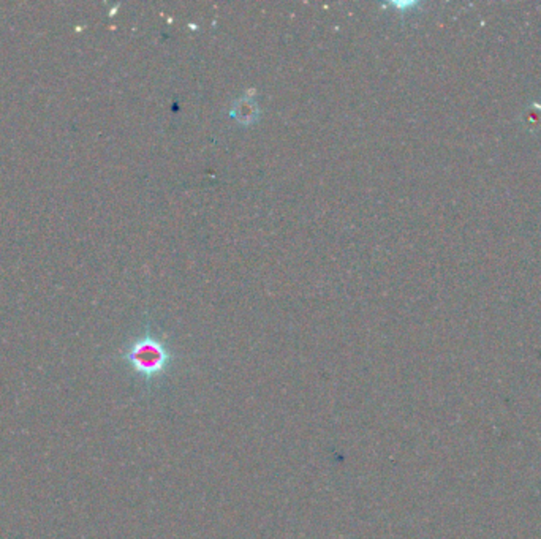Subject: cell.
<instances>
[{"mask_svg": "<svg viewBox=\"0 0 541 539\" xmlns=\"http://www.w3.org/2000/svg\"><path fill=\"white\" fill-rule=\"evenodd\" d=\"M127 359L141 375L154 378V376L165 372V369L168 367L171 351L156 335L146 334L135 340L133 345L130 346Z\"/></svg>", "mask_w": 541, "mask_h": 539, "instance_id": "1", "label": "cell"}, {"mask_svg": "<svg viewBox=\"0 0 541 539\" xmlns=\"http://www.w3.org/2000/svg\"><path fill=\"white\" fill-rule=\"evenodd\" d=\"M253 94L255 92L251 91L249 94L244 95L241 100H237L233 106V111H231L237 121L244 125L253 124L260 116L258 106H257V103H255V100L252 98Z\"/></svg>", "mask_w": 541, "mask_h": 539, "instance_id": "2", "label": "cell"}]
</instances>
